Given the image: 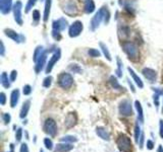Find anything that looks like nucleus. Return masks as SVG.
Segmentation results:
<instances>
[{
    "label": "nucleus",
    "mask_w": 163,
    "mask_h": 152,
    "mask_svg": "<svg viewBox=\"0 0 163 152\" xmlns=\"http://www.w3.org/2000/svg\"><path fill=\"white\" fill-rule=\"evenodd\" d=\"M116 145L118 150L120 152H133L134 146H133V143H131V138L125 134H123V133H120L117 136Z\"/></svg>",
    "instance_id": "obj_1"
},
{
    "label": "nucleus",
    "mask_w": 163,
    "mask_h": 152,
    "mask_svg": "<svg viewBox=\"0 0 163 152\" xmlns=\"http://www.w3.org/2000/svg\"><path fill=\"white\" fill-rule=\"evenodd\" d=\"M43 130L47 135H49L50 137H55L57 135V124L53 119L49 118L45 121L43 125Z\"/></svg>",
    "instance_id": "obj_2"
},
{
    "label": "nucleus",
    "mask_w": 163,
    "mask_h": 152,
    "mask_svg": "<svg viewBox=\"0 0 163 152\" xmlns=\"http://www.w3.org/2000/svg\"><path fill=\"white\" fill-rule=\"evenodd\" d=\"M118 110H119V114L123 117H131L134 114L131 102L130 101H122L119 104Z\"/></svg>",
    "instance_id": "obj_3"
},
{
    "label": "nucleus",
    "mask_w": 163,
    "mask_h": 152,
    "mask_svg": "<svg viewBox=\"0 0 163 152\" xmlns=\"http://www.w3.org/2000/svg\"><path fill=\"white\" fill-rule=\"evenodd\" d=\"M74 83V79L71 75L67 73H63L61 74L60 76H59L58 78V84L60 87H62L63 89H68L70 87H71V85H73Z\"/></svg>",
    "instance_id": "obj_4"
},
{
    "label": "nucleus",
    "mask_w": 163,
    "mask_h": 152,
    "mask_svg": "<svg viewBox=\"0 0 163 152\" xmlns=\"http://www.w3.org/2000/svg\"><path fill=\"white\" fill-rule=\"evenodd\" d=\"M78 123V116L76 113H70L66 115L64 119V126L66 129H70L77 125Z\"/></svg>",
    "instance_id": "obj_5"
},
{
    "label": "nucleus",
    "mask_w": 163,
    "mask_h": 152,
    "mask_svg": "<svg viewBox=\"0 0 163 152\" xmlns=\"http://www.w3.org/2000/svg\"><path fill=\"white\" fill-rule=\"evenodd\" d=\"M74 149V146L71 143H65V142H61L58 143L55 146L53 152H70Z\"/></svg>",
    "instance_id": "obj_6"
},
{
    "label": "nucleus",
    "mask_w": 163,
    "mask_h": 152,
    "mask_svg": "<svg viewBox=\"0 0 163 152\" xmlns=\"http://www.w3.org/2000/svg\"><path fill=\"white\" fill-rule=\"evenodd\" d=\"M96 134L98 135L99 138H101L104 141H109L110 140V134L109 132L103 127H97L96 128Z\"/></svg>",
    "instance_id": "obj_7"
},
{
    "label": "nucleus",
    "mask_w": 163,
    "mask_h": 152,
    "mask_svg": "<svg viewBox=\"0 0 163 152\" xmlns=\"http://www.w3.org/2000/svg\"><path fill=\"white\" fill-rule=\"evenodd\" d=\"M30 107H31V101H26L23 104V107H21V113H20V118L21 119H25L28 114H29V111H30Z\"/></svg>",
    "instance_id": "obj_8"
},
{
    "label": "nucleus",
    "mask_w": 163,
    "mask_h": 152,
    "mask_svg": "<svg viewBox=\"0 0 163 152\" xmlns=\"http://www.w3.org/2000/svg\"><path fill=\"white\" fill-rule=\"evenodd\" d=\"M135 105H136V108H137V111H138V122L143 124L145 119H144V111H143L142 105H141L140 101H138L135 102Z\"/></svg>",
    "instance_id": "obj_9"
},
{
    "label": "nucleus",
    "mask_w": 163,
    "mask_h": 152,
    "mask_svg": "<svg viewBox=\"0 0 163 152\" xmlns=\"http://www.w3.org/2000/svg\"><path fill=\"white\" fill-rule=\"evenodd\" d=\"M18 100H20V91H18V89H15L11 92L10 95V107L14 108L17 104Z\"/></svg>",
    "instance_id": "obj_10"
},
{
    "label": "nucleus",
    "mask_w": 163,
    "mask_h": 152,
    "mask_svg": "<svg viewBox=\"0 0 163 152\" xmlns=\"http://www.w3.org/2000/svg\"><path fill=\"white\" fill-rule=\"evenodd\" d=\"M143 73L150 82H154L156 80V72L155 71H153L151 69H144Z\"/></svg>",
    "instance_id": "obj_11"
},
{
    "label": "nucleus",
    "mask_w": 163,
    "mask_h": 152,
    "mask_svg": "<svg viewBox=\"0 0 163 152\" xmlns=\"http://www.w3.org/2000/svg\"><path fill=\"white\" fill-rule=\"evenodd\" d=\"M60 142H65V143H76L78 142V138L74 135H66L60 138Z\"/></svg>",
    "instance_id": "obj_12"
},
{
    "label": "nucleus",
    "mask_w": 163,
    "mask_h": 152,
    "mask_svg": "<svg viewBox=\"0 0 163 152\" xmlns=\"http://www.w3.org/2000/svg\"><path fill=\"white\" fill-rule=\"evenodd\" d=\"M141 135H142V131H141V127L139 126V123H136V125H135V133H134V136H135V141H136V143L138 144L139 143V140H140V137Z\"/></svg>",
    "instance_id": "obj_13"
},
{
    "label": "nucleus",
    "mask_w": 163,
    "mask_h": 152,
    "mask_svg": "<svg viewBox=\"0 0 163 152\" xmlns=\"http://www.w3.org/2000/svg\"><path fill=\"white\" fill-rule=\"evenodd\" d=\"M128 71H130V73H131V75L133 76V78H134V80H135V82L137 83V85L139 86L140 88H143V86H144V84H143V82H142V80H141L140 78H139V76H137L136 74H135V72L133 70L131 69H128Z\"/></svg>",
    "instance_id": "obj_14"
},
{
    "label": "nucleus",
    "mask_w": 163,
    "mask_h": 152,
    "mask_svg": "<svg viewBox=\"0 0 163 152\" xmlns=\"http://www.w3.org/2000/svg\"><path fill=\"white\" fill-rule=\"evenodd\" d=\"M44 146L46 147L47 150L52 151L53 148H54V144H53V141L50 138H45L44 139Z\"/></svg>",
    "instance_id": "obj_15"
},
{
    "label": "nucleus",
    "mask_w": 163,
    "mask_h": 152,
    "mask_svg": "<svg viewBox=\"0 0 163 152\" xmlns=\"http://www.w3.org/2000/svg\"><path fill=\"white\" fill-rule=\"evenodd\" d=\"M23 134H24L23 129L17 128V132H15V141H17V143H20L21 141V139H23Z\"/></svg>",
    "instance_id": "obj_16"
},
{
    "label": "nucleus",
    "mask_w": 163,
    "mask_h": 152,
    "mask_svg": "<svg viewBox=\"0 0 163 152\" xmlns=\"http://www.w3.org/2000/svg\"><path fill=\"white\" fill-rule=\"evenodd\" d=\"M2 120H3V122H4L5 125H7V124L10 123V121H11V117H10V115L4 113V114L2 115Z\"/></svg>",
    "instance_id": "obj_17"
},
{
    "label": "nucleus",
    "mask_w": 163,
    "mask_h": 152,
    "mask_svg": "<svg viewBox=\"0 0 163 152\" xmlns=\"http://www.w3.org/2000/svg\"><path fill=\"white\" fill-rule=\"evenodd\" d=\"M1 80H2L1 83H2V85L4 86V87H6V88L9 87V82H8V79H7V77H6V74H5V73L2 75Z\"/></svg>",
    "instance_id": "obj_18"
},
{
    "label": "nucleus",
    "mask_w": 163,
    "mask_h": 152,
    "mask_svg": "<svg viewBox=\"0 0 163 152\" xmlns=\"http://www.w3.org/2000/svg\"><path fill=\"white\" fill-rule=\"evenodd\" d=\"M110 82H111V84H112V86L114 87V89H120L121 87H120V85L118 84V82H117V80L114 78V77H111L110 78Z\"/></svg>",
    "instance_id": "obj_19"
},
{
    "label": "nucleus",
    "mask_w": 163,
    "mask_h": 152,
    "mask_svg": "<svg viewBox=\"0 0 163 152\" xmlns=\"http://www.w3.org/2000/svg\"><path fill=\"white\" fill-rule=\"evenodd\" d=\"M154 146H155V144H154V142H153L152 140H147L146 142V147H147V149L148 150H153L154 149Z\"/></svg>",
    "instance_id": "obj_20"
},
{
    "label": "nucleus",
    "mask_w": 163,
    "mask_h": 152,
    "mask_svg": "<svg viewBox=\"0 0 163 152\" xmlns=\"http://www.w3.org/2000/svg\"><path fill=\"white\" fill-rule=\"evenodd\" d=\"M144 142H145V134H144V133H142V135H141V137H140V140H139V143H138V145H139V147H140V149H143Z\"/></svg>",
    "instance_id": "obj_21"
},
{
    "label": "nucleus",
    "mask_w": 163,
    "mask_h": 152,
    "mask_svg": "<svg viewBox=\"0 0 163 152\" xmlns=\"http://www.w3.org/2000/svg\"><path fill=\"white\" fill-rule=\"evenodd\" d=\"M51 81H52V78H51V77H47V78L44 80L43 86H44V87H49V86L51 85Z\"/></svg>",
    "instance_id": "obj_22"
},
{
    "label": "nucleus",
    "mask_w": 163,
    "mask_h": 152,
    "mask_svg": "<svg viewBox=\"0 0 163 152\" xmlns=\"http://www.w3.org/2000/svg\"><path fill=\"white\" fill-rule=\"evenodd\" d=\"M24 94L25 95H29L31 92H32V88H31V86L30 85H26V86H24Z\"/></svg>",
    "instance_id": "obj_23"
},
{
    "label": "nucleus",
    "mask_w": 163,
    "mask_h": 152,
    "mask_svg": "<svg viewBox=\"0 0 163 152\" xmlns=\"http://www.w3.org/2000/svg\"><path fill=\"white\" fill-rule=\"evenodd\" d=\"M159 135L163 140V120L159 121Z\"/></svg>",
    "instance_id": "obj_24"
},
{
    "label": "nucleus",
    "mask_w": 163,
    "mask_h": 152,
    "mask_svg": "<svg viewBox=\"0 0 163 152\" xmlns=\"http://www.w3.org/2000/svg\"><path fill=\"white\" fill-rule=\"evenodd\" d=\"M20 152H29V147H28L27 143H21V148H20Z\"/></svg>",
    "instance_id": "obj_25"
},
{
    "label": "nucleus",
    "mask_w": 163,
    "mask_h": 152,
    "mask_svg": "<svg viewBox=\"0 0 163 152\" xmlns=\"http://www.w3.org/2000/svg\"><path fill=\"white\" fill-rule=\"evenodd\" d=\"M0 101H1V104L2 105H4L5 104V102H6V97H5V94H0Z\"/></svg>",
    "instance_id": "obj_26"
},
{
    "label": "nucleus",
    "mask_w": 163,
    "mask_h": 152,
    "mask_svg": "<svg viewBox=\"0 0 163 152\" xmlns=\"http://www.w3.org/2000/svg\"><path fill=\"white\" fill-rule=\"evenodd\" d=\"M154 104H155V105L157 108L159 107V97H158V94L154 95Z\"/></svg>",
    "instance_id": "obj_27"
},
{
    "label": "nucleus",
    "mask_w": 163,
    "mask_h": 152,
    "mask_svg": "<svg viewBox=\"0 0 163 152\" xmlns=\"http://www.w3.org/2000/svg\"><path fill=\"white\" fill-rule=\"evenodd\" d=\"M15 77H17V72H15V71H13V72H12V74H11V80H12V81H13V80L15 79Z\"/></svg>",
    "instance_id": "obj_28"
},
{
    "label": "nucleus",
    "mask_w": 163,
    "mask_h": 152,
    "mask_svg": "<svg viewBox=\"0 0 163 152\" xmlns=\"http://www.w3.org/2000/svg\"><path fill=\"white\" fill-rule=\"evenodd\" d=\"M157 152H163V147H162V145H159V146H158Z\"/></svg>",
    "instance_id": "obj_29"
},
{
    "label": "nucleus",
    "mask_w": 163,
    "mask_h": 152,
    "mask_svg": "<svg viewBox=\"0 0 163 152\" xmlns=\"http://www.w3.org/2000/svg\"><path fill=\"white\" fill-rule=\"evenodd\" d=\"M13 148H14V145L13 144H10V151H8V152H14Z\"/></svg>",
    "instance_id": "obj_30"
},
{
    "label": "nucleus",
    "mask_w": 163,
    "mask_h": 152,
    "mask_svg": "<svg viewBox=\"0 0 163 152\" xmlns=\"http://www.w3.org/2000/svg\"><path fill=\"white\" fill-rule=\"evenodd\" d=\"M161 111H162V114H163V104H162V110H161Z\"/></svg>",
    "instance_id": "obj_31"
},
{
    "label": "nucleus",
    "mask_w": 163,
    "mask_h": 152,
    "mask_svg": "<svg viewBox=\"0 0 163 152\" xmlns=\"http://www.w3.org/2000/svg\"><path fill=\"white\" fill-rule=\"evenodd\" d=\"M39 152H44V151H43V149H40V151H39Z\"/></svg>",
    "instance_id": "obj_32"
}]
</instances>
